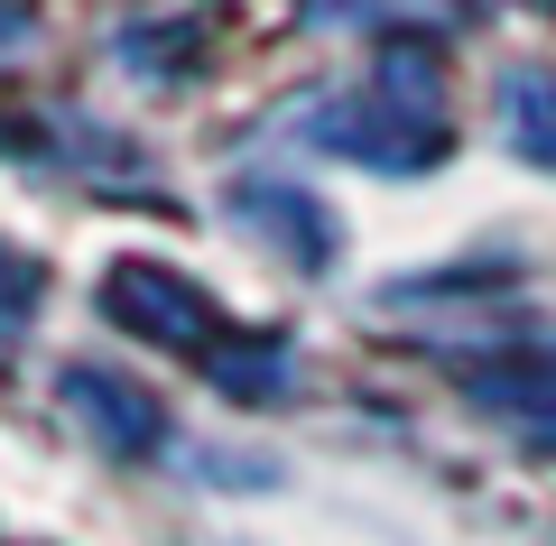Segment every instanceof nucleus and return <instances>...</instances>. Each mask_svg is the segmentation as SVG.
Returning <instances> with one entry per match:
<instances>
[{
  "label": "nucleus",
  "mask_w": 556,
  "mask_h": 546,
  "mask_svg": "<svg viewBox=\"0 0 556 546\" xmlns=\"http://www.w3.org/2000/svg\"><path fill=\"white\" fill-rule=\"evenodd\" d=\"M102 306H112V325L149 333V343H204V333H214L204 288H186L177 269H149V259H130V269L102 288Z\"/></svg>",
  "instance_id": "nucleus-1"
},
{
  "label": "nucleus",
  "mask_w": 556,
  "mask_h": 546,
  "mask_svg": "<svg viewBox=\"0 0 556 546\" xmlns=\"http://www.w3.org/2000/svg\"><path fill=\"white\" fill-rule=\"evenodd\" d=\"M241 223H251V232H269V241H288L298 259H325V251H334V223H325V204L288 195V186H241Z\"/></svg>",
  "instance_id": "nucleus-2"
},
{
  "label": "nucleus",
  "mask_w": 556,
  "mask_h": 546,
  "mask_svg": "<svg viewBox=\"0 0 556 546\" xmlns=\"http://www.w3.org/2000/svg\"><path fill=\"white\" fill-rule=\"evenodd\" d=\"M65 398H75V408H93V435H112V445H159V408H149L139 390H121V380L75 371V380H65Z\"/></svg>",
  "instance_id": "nucleus-3"
},
{
  "label": "nucleus",
  "mask_w": 556,
  "mask_h": 546,
  "mask_svg": "<svg viewBox=\"0 0 556 546\" xmlns=\"http://www.w3.org/2000/svg\"><path fill=\"white\" fill-rule=\"evenodd\" d=\"M510 112H519V149H529L538 167H556V75H519Z\"/></svg>",
  "instance_id": "nucleus-4"
}]
</instances>
